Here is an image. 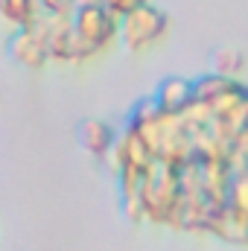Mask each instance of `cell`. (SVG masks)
Masks as SVG:
<instances>
[{"label":"cell","mask_w":248,"mask_h":251,"mask_svg":"<svg viewBox=\"0 0 248 251\" xmlns=\"http://www.w3.org/2000/svg\"><path fill=\"white\" fill-rule=\"evenodd\" d=\"M70 26H73V35H76L85 59L99 53L102 47H108L117 38V18L111 12H105L102 6H94V3H82L73 12Z\"/></svg>","instance_id":"obj_1"},{"label":"cell","mask_w":248,"mask_h":251,"mask_svg":"<svg viewBox=\"0 0 248 251\" xmlns=\"http://www.w3.org/2000/svg\"><path fill=\"white\" fill-rule=\"evenodd\" d=\"M167 26H170L167 15H164L161 9L143 3L140 9L128 12V15H123V18L117 21V35L123 38V44L128 50H143V47L155 44V41L167 32Z\"/></svg>","instance_id":"obj_2"},{"label":"cell","mask_w":248,"mask_h":251,"mask_svg":"<svg viewBox=\"0 0 248 251\" xmlns=\"http://www.w3.org/2000/svg\"><path fill=\"white\" fill-rule=\"evenodd\" d=\"M9 56H12L18 64L32 67V70H38V67H44V64L50 62V56H47L44 15H41L38 21H32L29 26L12 32V38H9Z\"/></svg>","instance_id":"obj_3"},{"label":"cell","mask_w":248,"mask_h":251,"mask_svg":"<svg viewBox=\"0 0 248 251\" xmlns=\"http://www.w3.org/2000/svg\"><path fill=\"white\" fill-rule=\"evenodd\" d=\"M44 32H47V56L56 59V62H79L85 59L76 35H73V26H70V18H50L44 15Z\"/></svg>","instance_id":"obj_4"},{"label":"cell","mask_w":248,"mask_h":251,"mask_svg":"<svg viewBox=\"0 0 248 251\" xmlns=\"http://www.w3.org/2000/svg\"><path fill=\"white\" fill-rule=\"evenodd\" d=\"M196 102V94H193V85L184 82V79H164L161 82V88H158V94L152 97V105H155V111H158V117H175V114H181L187 105H193Z\"/></svg>","instance_id":"obj_5"},{"label":"cell","mask_w":248,"mask_h":251,"mask_svg":"<svg viewBox=\"0 0 248 251\" xmlns=\"http://www.w3.org/2000/svg\"><path fill=\"white\" fill-rule=\"evenodd\" d=\"M76 134H79L82 149L88 155H94V158H108L111 149H114V143H117L114 126L105 123V120H82Z\"/></svg>","instance_id":"obj_6"},{"label":"cell","mask_w":248,"mask_h":251,"mask_svg":"<svg viewBox=\"0 0 248 251\" xmlns=\"http://www.w3.org/2000/svg\"><path fill=\"white\" fill-rule=\"evenodd\" d=\"M0 18L9 26L24 29L41 18V0H0Z\"/></svg>","instance_id":"obj_7"},{"label":"cell","mask_w":248,"mask_h":251,"mask_svg":"<svg viewBox=\"0 0 248 251\" xmlns=\"http://www.w3.org/2000/svg\"><path fill=\"white\" fill-rule=\"evenodd\" d=\"M82 3H94V6H102L105 12H111L117 21L128 15V12H134V9H140L146 0H82Z\"/></svg>","instance_id":"obj_8"},{"label":"cell","mask_w":248,"mask_h":251,"mask_svg":"<svg viewBox=\"0 0 248 251\" xmlns=\"http://www.w3.org/2000/svg\"><path fill=\"white\" fill-rule=\"evenodd\" d=\"M82 6V0H41V15L50 18H73V12Z\"/></svg>","instance_id":"obj_9"},{"label":"cell","mask_w":248,"mask_h":251,"mask_svg":"<svg viewBox=\"0 0 248 251\" xmlns=\"http://www.w3.org/2000/svg\"><path fill=\"white\" fill-rule=\"evenodd\" d=\"M213 62H216V67H219L222 73H237V70L243 67V56H240L237 50H219Z\"/></svg>","instance_id":"obj_10"}]
</instances>
